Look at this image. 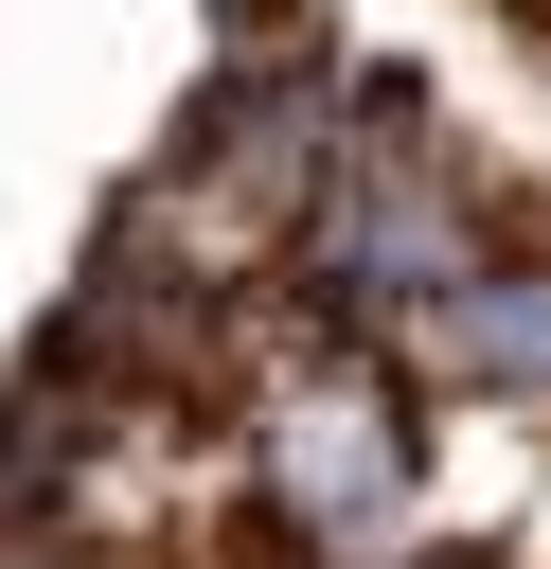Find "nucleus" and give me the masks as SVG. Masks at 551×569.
I'll list each match as a JSON object with an SVG mask.
<instances>
[{"label":"nucleus","mask_w":551,"mask_h":569,"mask_svg":"<svg viewBox=\"0 0 551 569\" xmlns=\"http://www.w3.org/2000/svg\"><path fill=\"white\" fill-rule=\"evenodd\" d=\"M409 480H427V427H409V373H373V338L320 356V373L267 409V516H284L302 551L409 533Z\"/></svg>","instance_id":"nucleus-1"},{"label":"nucleus","mask_w":551,"mask_h":569,"mask_svg":"<svg viewBox=\"0 0 551 569\" xmlns=\"http://www.w3.org/2000/svg\"><path fill=\"white\" fill-rule=\"evenodd\" d=\"M0 569H71V551H53V533H0Z\"/></svg>","instance_id":"nucleus-3"},{"label":"nucleus","mask_w":551,"mask_h":569,"mask_svg":"<svg viewBox=\"0 0 551 569\" xmlns=\"http://www.w3.org/2000/svg\"><path fill=\"white\" fill-rule=\"evenodd\" d=\"M427 569H498V551H427Z\"/></svg>","instance_id":"nucleus-4"},{"label":"nucleus","mask_w":551,"mask_h":569,"mask_svg":"<svg viewBox=\"0 0 551 569\" xmlns=\"http://www.w3.org/2000/svg\"><path fill=\"white\" fill-rule=\"evenodd\" d=\"M427 338H444V373H462V391H533V373H551V284H533V249H515V231H480V267L427 302Z\"/></svg>","instance_id":"nucleus-2"}]
</instances>
